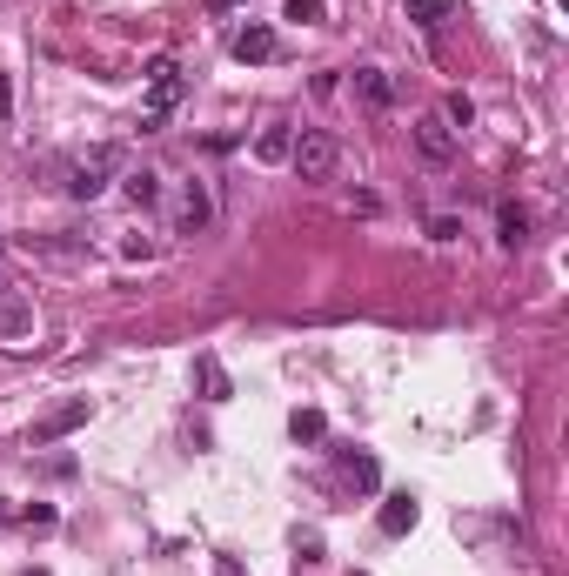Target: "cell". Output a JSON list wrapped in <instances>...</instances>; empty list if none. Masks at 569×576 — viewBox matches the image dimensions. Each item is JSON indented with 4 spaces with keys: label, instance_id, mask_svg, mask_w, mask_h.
Returning a JSON list of instances; mask_svg holds the SVG:
<instances>
[{
    "label": "cell",
    "instance_id": "ac0fdd59",
    "mask_svg": "<svg viewBox=\"0 0 569 576\" xmlns=\"http://www.w3.org/2000/svg\"><path fill=\"white\" fill-rule=\"evenodd\" d=\"M442 121H449V128H469V121H476V101H469V94H449V101H442Z\"/></svg>",
    "mask_w": 569,
    "mask_h": 576
},
{
    "label": "cell",
    "instance_id": "30bf717a",
    "mask_svg": "<svg viewBox=\"0 0 569 576\" xmlns=\"http://www.w3.org/2000/svg\"><path fill=\"white\" fill-rule=\"evenodd\" d=\"M288 148H295V128H288V121H268V128L255 134V161H288Z\"/></svg>",
    "mask_w": 569,
    "mask_h": 576
},
{
    "label": "cell",
    "instance_id": "44dd1931",
    "mask_svg": "<svg viewBox=\"0 0 569 576\" xmlns=\"http://www.w3.org/2000/svg\"><path fill=\"white\" fill-rule=\"evenodd\" d=\"M14 114V88H7V74H0V121Z\"/></svg>",
    "mask_w": 569,
    "mask_h": 576
},
{
    "label": "cell",
    "instance_id": "ba28073f",
    "mask_svg": "<svg viewBox=\"0 0 569 576\" xmlns=\"http://www.w3.org/2000/svg\"><path fill=\"white\" fill-rule=\"evenodd\" d=\"M416 496H402V489H395V496H382V516H375V523H382V536H409L416 530Z\"/></svg>",
    "mask_w": 569,
    "mask_h": 576
},
{
    "label": "cell",
    "instance_id": "7c38bea8",
    "mask_svg": "<svg viewBox=\"0 0 569 576\" xmlns=\"http://www.w3.org/2000/svg\"><path fill=\"white\" fill-rule=\"evenodd\" d=\"M195 382H201V396L208 402H228L235 389H228V369H221L215 355H195Z\"/></svg>",
    "mask_w": 569,
    "mask_h": 576
},
{
    "label": "cell",
    "instance_id": "e0dca14e",
    "mask_svg": "<svg viewBox=\"0 0 569 576\" xmlns=\"http://www.w3.org/2000/svg\"><path fill=\"white\" fill-rule=\"evenodd\" d=\"M462 0H409V21H422V27H436L442 14H456Z\"/></svg>",
    "mask_w": 569,
    "mask_h": 576
},
{
    "label": "cell",
    "instance_id": "2e32d148",
    "mask_svg": "<svg viewBox=\"0 0 569 576\" xmlns=\"http://www.w3.org/2000/svg\"><path fill=\"white\" fill-rule=\"evenodd\" d=\"M288 436H295V443H322V436H329V416H322V409H295V416H288Z\"/></svg>",
    "mask_w": 569,
    "mask_h": 576
},
{
    "label": "cell",
    "instance_id": "7a4b0ae2",
    "mask_svg": "<svg viewBox=\"0 0 569 576\" xmlns=\"http://www.w3.org/2000/svg\"><path fill=\"white\" fill-rule=\"evenodd\" d=\"M128 168V155L114 148V141H101V148H88V155L74 161V175H67V195L74 201H94V195H108V181Z\"/></svg>",
    "mask_w": 569,
    "mask_h": 576
},
{
    "label": "cell",
    "instance_id": "9c48e42d",
    "mask_svg": "<svg viewBox=\"0 0 569 576\" xmlns=\"http://www.w3.org/2000/svg\"><path fill=\"white\" fill-rule=\"evenodd\" d=\"M208 215H215V201H208V188H195V181H188V195H181V208H175L181 235H201V228H208Z\"/></svg>",
    "mask_w": 569,
    "mask_h": 576
},
{
    "label": "cell",
    "instance_id": "5b68a950",
    "mask_svg": "<svg viewBox=\"0 0 569 576\" xmlns=\"http://www.w3.org/2000/svg\"><path fill=\"white\" fill-rule=\"evenodd\" d=\"M34 342V302L27 295H0V349Z\"/></svg>",
    "mask_w": 569,
    "mask_h": 576
},
{
    "label": "cell",
    "instance_id": "7402d4cb",
    "mask_svg": "<svg viewBox=\"0 0 569 576\" xmlns=\"http://www.w3.org/2000/svg\"><path fill=\"white\" fill-rule=\"evenodd\" d=\"M215 7H248V0H215Z\"/></svg>",
    "mask_w": 569,
    "mask_h": 576
},
{
    "label": "cell",
    "instance_id": "d6986e66",
    "mask_svg": "<svg viewBox=\"0 0 569 576\" xmlns=\"http://www.w3.org/2000/svg\"><path fill=\"white\" fill-rule=\"evenodd\" d=\"M282 14H288V21H302V27H315V21H329V0H288Z\"/></svg>",
    "mask_w": 569,
    "mask_h": 576
},
{
    "label": "cell",
    "instance_id": "4fadbf2b",
    "mask_svg": "<svg viewBox=\"0 0 569 576\" xmlns=\"http://www.w3.org/2000/svg\"><path fill=\"white\" fill-rule=\"evenodd\" d=\"M496 235H503V248H523L529 242V208L503 201V208H496Z\"/></svg>",
    "mask_w": 569,
    "mask_h": 576
},
{
    "label": "cell",
    "instance_id": "8992f818",
    "mask_svg": "<svg viewBox=\"0 0 569 576\" xmlns=\"http://www.w3.org/2000/svg\"><path fill=\"white\" fill-rule=\"evenodd\" d=\"M228 47H235V61H275V54H282V41H275V27H268V21H248Z\"/></svg>",
    "mask_w": 569,
    "mask_h": 576
},
{
    "label": "cell",
    "instance_id": "9a60e30c",
    "mask_svg": "<svg viewBox=\"0 0 569 576\" xmlns=\"http://www.w3.org/2000/svg\"><path fill=\"white\" fill-rule=\"evenodd\" d=\"M342 476H349L355 489H375V483H382V463L362 456V449H342Z\"/></svg>",
    "mask_w": 569,
    "mask_h": 576
},
{
    "label": "cell",
    "instance_id": "6da1fadb",
    "mask_svg": "<svg viewBox=\"0 0 569 576\" xmlns=\"http://www.w3.org/2000/svg\"><path fill=\"white\" fill-rule=\"evenodd\" d=\"M288 168H295L302 181H335V168H342V141H335L329 128H302L295 148H288Z\"/></svg>",
    "mask_w": 569,
    "mask_h": 576
},
{
    "label": "cell",
    "instance_id": "ffe728a7",
    "mask_svg": "<svg viewBox=\"0 0 569 576\" xmlns=\"http://www.w3.org/2000/svg\"><path fill=\"white\" fill-rule=\"evenodd\" d=\"M429 235H436V242H456L462 222H456V215H436V222H429Z\"/></svg>",
    "mask_w": 569,
    "mask_h": 576
},
{
    "label": "cell",
    "instance_id": "277c9868",
    "mask_svg": "<svg viewBox=\"0 0 569 576\" xmlns=\"http://www.w3.org/2000/svg\"><path fill=\"white\" fill-rule=\"evenodd\" d=\"M94 416V402L88 396H67V402H54V409H47L41 422H34V429H27V443H61V436H74V429H81V422Z\"/></svg>",
    "mask_w": 569,
    "mask_h": 576
},
{
    "label": "cell",
    "instance_id": "5bb4252c",
    "mask_svg": "<svg viewBox=\"0 0 569 576\" xmlns=\"http://www.w3.org/2000/svg\"><path fill=\"white\" fill-rule=\"evenodd\" d=\"M355 94H362L369 108H389V101H395V88H389V74H382V67H355Z\"/></svg>",
    "mask_w": 569,
    "mask_h": 576
},
{
    "label": "cell",
    "instance_id": "8fae6325",
    "mask_svg": "<svg viewBox=\"0 0 569 576\" xmlns=\"http://www.w3.org/2000/svg\"><path fill=\"white\" fill-rule=\"evenodd\" d=\"M121 188H128L134 208H154V201H161V175H154V168H121Z\"/></svg>",
    "mask_w": 569,
    "mask_h": 576
},
{
    "label": "cell",
    "instance_id": "3957f363",
    "mask_svg": "<svg viewBox=\"0 0 569 576\" xmlns=\"http://www.w3.org/2000/svg\"><path fill=\"white\" fill-rule=\"evenodd\" d=\"M181 88H188V81H181L175 54H154V61H148V114H141V134L161 128V121L181 108Z\"/></svg>",
    "mask_w": 569,
    "mask_h": 576
},
{
    "label": "cell",
    "instance_id": "52a82bcc",
    "mask_svg": "<svg viewBox=\"0 0 569 576\" xmlns=\"http://www.w3.org/2000/svg\"><path fill=\"white\" fill-rule=\"evenodd\" d=\"M416 148L429 161H449V155H456V128H449L442 114H422V121H416Z\"/></svg>",
    "mask_w": 569,
    "mask_h": 576
}]
</instances>
